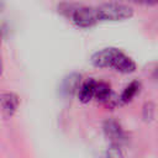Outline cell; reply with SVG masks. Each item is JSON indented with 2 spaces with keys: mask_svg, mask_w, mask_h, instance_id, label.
I'll return each instance as SVG.
<instances>
[{
  "mask_svg": "<svg viewBox=\"0 0 158 158\" xmlns=\"http://www.w3.org/2000/svg\"><path fill=\"white\" fill-rule=\"evenodd\" d=\"M91 63L96 68H114L116 72L130 74L136 70V63L121 49L109 47L95 52L91 56Z\"/></svg>",
  "mask_w": 158,
  "mask_h": 158,
  "instance_id": "cell-1",
  "label": "cell"
},
{
  "mask_svg": "<svg viewBox=\"0 0 158 158\" xmlns=\"http://www.w3.org/2000/svg\"><path fill=\"white\" fill-rule=\"evenodd\" d=\"M98 7L100 21H122L133 16V9L125 4H104Z\"/></svg>",
  "mask_w": 158,
  "mask_h": 158,
  "instance_id": "cell-2",
  "label": "cell"
},
{
  "mask_svg": "<svg viewBox=\"0 0 158 158\" xmlns=\"http://www.w3.org/2000/svg\"><path fill=\"white\" fill-rule=\"evenodd\" d=\"M70 19L75 26L81 28L91 27L100 21L98 7H91V6H80L74 9L70 12Z\"/></svg>",
  "mask_w": 158,
  "mask_h": 158,
  "instance_id": "cell-3",
  "label": "cell"
},
{
  "mask_svg": "<svg viewBox=\"0 0 158 158\" xmlns=\"http://www.w3.org/2000/svg\"><path fill=\"white\" fill-rule=\"evenodd\" d=\"M102 128H104V133H105L106 138L110 141L111 144L121 146L122 143L126 142V133L117 121L109 118L104 122Z\"/></svg>",
  "mask_w": 158,
  "mask_h": 158,
  "instance_id": "cell-4",
  "label": "cell"
},
{
  "mask_svg": "<svg viewBox=\"0 0 158 158\" xmlns=\"http://www.w3.org/2000/svg\"><path fill=\"white\" fill-rule=\"evenodd\" d=\"M19 98L14 93H2L0 94V107L5 116H12L19 106Z\"/></svg>",
  "mask_w": 158,
  "mask_h": 158,
  "instance_id": "cell-5",
  "label": "cell"
},
{
  "mask_svg": "<svg viewBox=\"0 0 158 158\" xmlns=\"http://www.w3.org/2000/svg\"><path fill=\"white\" fill-rule=\"evenodd\" d=\"M80 79H81V77L77 73L68 75L62 83V89H60L62 93L64 95H73L74 93H77L80 89V86H79Z\"/></svg>",
  "mask_w": 158,
  "mask_h": 158,
  "instance_id": "cell-6",
  "label": "cell"
},
{
  "mask_svg": "<svg viewBox=\"0 0 158 158\" xmlns=\"http://www.w3.org/2000/svg\"><path fill=\"white\" fill-rule=\"evenodd\" d=\"M95 85H96V80L94 79H88L86 81L83 83V85L79 89L78 96H79V101H81L83 104L89 102L93 98H94V91H95Z\"/></svg>",
  "mask_w": 158,
  "mask_h": 158,
  "instance_id": "cell-7",
  "label": "cell"
},
{
  "mask_svg": "<svg viewBox=\"0 0 158 158\" xmlns=\"http://www.w3.org/2000/svg\"><path fill=\"white\" fill-rule=\"evenodd\" d=\"M94 98L98 101H101V102L107 104L109 100L112 98L111 86L107 83H105V81H96L95 91H94Z\"/></svg>",
  "mask_w": 158,
  "mask_h": 158,
  "instance_id": "cell-8",
  "label": "cell"
},
{
  "mask_svg": "<svg viewBox=\"0 0 158 158\" xmlns=\"http://www.w3.org/2000/svg\"><path fill=\"white\" fill-rule=\"evenodd\" d=\"M139 89H141V83H139V81H137V80L131 81V83L123 89V91H122V94H121V96H120V101H121L122 104H127V102L132 101V99L137 95V93L139 91Z\"/></svg>",
  "mask_w": 158,
  "mask_h": 158,
  "instance_id": "cell-9",
  "label": "cell"
},
{
  "mask_svg": "<svg viewBox=\"0 0 158 158\" xmlns=\"http://www.w3.org/2000/svg\"><path fill=\"white\" fill-rule=\"evenodd\" d=\"M106 158H125L123 151L121 149V146L110 144V147L106 151Z\"/></svg>",
  "mask_w": 158,
  "mask_h": 158,
  "instance_id": "cell-10",
  "label": "cell"
},
{
  "mask_svg": "<svg viewBox=\"0 0 158 158\" xmlns=\"http://www.w3.org/2000/svg\"><path fill=\"white\" fill-rule=\"evenodd\" d=\"M143 118L146 121H151L154 117V112H156V106L153 102H146L143 106Z\"/></svg>",
  "mask_w": 158,
  "mask_h": 158,
  "instance_id": "cell-11",
  "label": "cell"
},
{
  "mask_svg": "<svg viewBox=\"0 0 158 158\" xmlns=\"http://www.w3.org/2000/svg\"><path fill=\"white\" fill-rule=\"evenodd\" d=\"M143 4L144 5H157L158 0H143Z\"/></svg>",
  "mask_w": 158,
  "mask_h": 158,
  "instance_id": "cell-12",
  "label": "cell"
},
{
  "mask_svg": "<svg viewBox=\"0 0 158 158\" xmlns=\"http://www.w3.org/2000/svg\"><path fill=\"white\" fill-rule=\"evenodd\" d=\"M153 77L158 80V67H156V68H154V70H153Z\"/></svg>",
  "mask_w": 158,
  "mask_h": 158,
  "instance_id": "cell-13",
  "label": "cell"
},
{
  "mask_svg": "<svg viewBox=\"0 0 158 158\" xmlns=\"http://www.w3.org/2000/svg\"><path fill=\"white\" fill-rule=\"evenodd\" d=\"M132 1L136 4H143V0H132Z\"/></svg>",
  "mask_w": 158,
  "mask_h": 158,
  "instance_id": "cell-14",
  "label": "cell"
},
{
  "mask_svg": "<svg viewBox=\"0 0 158 158\" xmlns=\"http://www.w3.org/2000/svg\"><path fill=\"white\" fill-rule=\"evenodd\" d=\"M2 4H4V0H0V10L2 9Z\"/></svg>",
  "mask_w": 158,
  "mask_h": 158,
  "instance_id": "cell-15",
  "label": "cell"
},
{
  "mask_svg": "<svg viewBox=\"0 0 158 158\" xmlns=\"http://www.w3.org/2000/svg\"><path fill=\"white\" fill-rule=\"evenodd\" d=\"M0 44H1V40H0Z\"/></svg>",
  "mask_w": 158,
  "mask_h": 158,
  "instance_id": "cell-16",
  "label": "cell"
}]
</instances>
